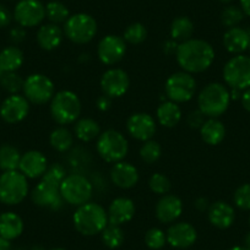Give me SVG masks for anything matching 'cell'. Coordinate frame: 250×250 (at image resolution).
Segmentation results:
<instances>
[{"label":"cell","mask_w":250,"mask_h":250,"mask_svg":"<svg viewBox=\"0 0 250 250\" xmlns=\"http://www.w3.org/2000/svg\"><path fill=\"white\" fill-rule=\"evenodd\" d=\"M228 250H249V249L245 247H240V245H235V247H232L230 249H228Z\"/></svg>","instance_id":"obj_55"},{"label":"cell","mask_w":250,"mask_h":250,"mask_svg":"<svg viewBox=\"0 0 250 250\" xmlns=\"http://www.w3.org/2000/svg\"><path fill=\"white\" fill-rule=\"evenodd\" d=\"M45 18L55 25L65 23L66 20L70 18V13L65 4L58 0H52L45 5Z\"/></svg>","instance_id":"obj_34"},{"label":"cell","mask_w":250,"mask_h":250,"mask_svg":"<svg viewBox=\"0 0 250 250\" xmlns=\"http://www.w3.org/2000/svg\"><path fill=\"white\" fill-rule=\"evenodd\" d=\"M96 107L101 112H107L112 107V98L108 97V96L102 95L96 100Z\"/></svg>","instance_id":"obj_46"},{"label":"cell","mask_w":250,"mask_h":250,"mask_svg":"<svg viewBox=\"0 0 250 250\" xmlns=\"http://www.w3.org/2000/svg\"><path fill=\"white\" fill-rule=\"evenodd\" d=\"M97 22L95 18L85 13L71 15L64 23V35L75 44L90 43L97 35Z\"/></svg>","instance_id":"obj_8"},{"label":"cell","mask_w":250,"mask_h":250,"mask_svg":"<svg viewBox=\"0 0 250 250\" xmlns=\"http://www.w3.org/2000/svg\"><path fill=\"white\" fill-rule=\"evenodd\" d=\"M23 64L22 50L15 45L4 48L0 52V69L4 73H13L18 71Z\"/></svg>","instance_id":"obj_30"},{"label":"cell","mask_w":250,"mask_h":250,"mask_svg":"<svg viewBox=\"0 0 250 250\" xmlns=\"http://www.w3.org/2000/svg\"><path fill=\"white\" fill-rule=\"evenodd\" d=\"M240 9L244 15L250 16V0H240Z\"/></svg>","instance_id":"obj_51"},{"label":"cell","mask_w":250,"mask_h":250,"mask_svg":"<svg viewBox=\"0 0 250 250\" xmlns=\"http://www.w3.org/2000/svg\"><path fill=\"white\" fill-rule=\"evenodd\" d=\"M10 37H11V41H13V42H15V43L22 42L26 37L25 28L21 27V26L13 28V30L10 31Z\"/></svg>","instance_id":"obj_47"},{"label":"cell","mask_w":250,"mask_h":250,"mask_svg":"<svg viewBox=\"0 0 250 250\" xmlns=\"http://www.w3.org/2000/svg\"><path fill=\"white\" fill-rule=\"evenodd\" d=\"M223 47L232 54H242L250 45V32L242 27L228 28L222 38Z\"/></svg>","instance_id":"obj_24"},{"label":"cell","mask_w":250,"mask_h":250,"mask_svg":"<svg viewBox=\"0 0 250 250\" xmlns=\"http://www.w3.org/2000/svg\"><path fill=\"white\" fill-rule=\"evenodd\" d=\"M62 38H64V31L59 27V25L52 22L41 26L36 36L38 45L47 52L57 49L62 44Z\"/></svg>","instance_id":"obj_25"},{"label":"cell","mask_w":250,"mask_h":250,"mask_svg":"<svg viewBox=\"0 0 250 250\" xmlns=\"http://www.w3.org/2000/svg\"><path fill=\"white\" fill-rule=\"evenodd\" d=\"M100 83L103 95L113 100L122 97L128 92L130 87V79L128 73L123 69L110 68L103 73Z\"/></svg>","instance_id":"obj_14"},{"label":"cell","mask_w":250,"mask_h":250,"mask_svg":"<svg viewBox=\"0 0 250 250\" xmlns=\"http://www.w3.org/2000/svg\"><path fill=\"white\" fill-rule=\"evenodd\" d=\"M211 204L208 203V200L206 198H198L194 203V208L199 211V212H204V211H208L210 208Z\"/></svg>","instance_id":"obj_48"},{"label":"cell","mask_w":250,"mask_h":250,"mask_svg":"<svg viewBox=\"0 0 250 250\" xmlns=\"http://www.w3.org/2000/svg\"><path fill=\"white\" fill-rule=\"evenodd\" d=\"M169 32L173 41L178 43L185 42V41L193 38L194 22L187 16H179L172 21Z\"/></svg>","instance_id":"obj_31"},{"label":"cell","mask_w":250,"mask_h":250,"mask_svg":"<svg viewBox=\"0 0 250 250\" xmlns=\"http://www.w3.org/2000/svg\"><path fill=\"white\" fill-rule=\"evenodd\" d=\"M229 93L230 100H239V98L242 97V91L237 90V88H232V90L229 91Z\"/></svg>","instance_id":"obj_53"},{"label":"cell","mask_w":250,"mask_h":250,"mask_svg":"<svg viewBox=\"0 0 250 250\" xmlns=\"http://www.w3.org/2000/svg\"><path fill=\"white\" fill-rule=\"evenodd\" d=\"M101 238H102V242L105 247L109 248V249H117L124 243L125 235L120 226L108 223L107 227L101 233Z\"/></svg>","instance_id":"obj_35"},{"label":"cell","mask_w":250,"mask_h":250,"mask_svg":"<svg viewBox=\"0 0 250 250\" xmlns=\"http://www.w3.org/2000/svg\"><path fill=\"white\" fill-rule=\"evenodd\" d=\"M107 213L109 225H125V223L130 222L135 216V204L131 199L120 196L110 203Z\"/></svg>","instance_id":"obj_21"},{"label":"cell","mask_w":250,"mask_h":250,"mask_svg":"<svg viewBox=\"0 0 250 250\" xmlns=\"http://www.w3.org/2000/svg\"><path fill=\"white\" fill-rule=\"evenodd\" d=\"M148 187H150L152 193L162 196L166 195V194H169L172 183H170L169 178L167 175L162 174V173H155L148 179Z\"/></svg>","instance_id":"obj_38"},{"label":"cell","mask_w":250,"mask_h":250,"mask_svg":"<svg viewBox=\"0 0 250 250\" xmlns=\"http://www.w3.org/2000/svg\"><path fill=\"white\" fill-rule=\"evenodd\" d=\"M30 113V102L19 93L10 95L0 104V117L9 124H16L25 119Z\"/></svg>","instance_id":"obj_17"},{"label":"cell","mask_w":250,"mask_h":250,"mask_svg":"<svg viewBox=\"0 0 250 250\" xmlns=\"http://www.w3.org/2000/svg\"><path fill=\"white\" fill-rule=\"evenodd\" d=\"M244 247L250 250V233H248L244 238Z\"/></svg>","instance_id":"obj_54"},{"label":"cell","mask_w":250,"mask_h":250,"mask_svg":"<svg viewBox=\"0 0 250 250\" xmlns=\"http://www.w3.org/2000/svg\"><path fill=\"white\" fill-rule=\"evenodd\" d=\"M0 250H11L10 240L5 239L1 235H0Z\"/></svg>","instance_id":"obj_52"},{"label":"cell","mask_w":250,"mask_h":250,"mask_svg":"<svg viewBox=\"0 0 250 250\" xmlns=\"http://www.w3.org/2000/svg\"><path fill=\"white\" fill-rule=\"evenodd\" d=\"M230 103V93L223 83H208L198 96V109L206 118H218L225 114Z\"/></svg>","instance_id":"obj_3"},{"label":"cell","mask_w":250,"mask_h":250,"mask_svg":"<svg viewBox=\"0 0 250 250\" xmlns=\"http://www.w3.org/2000/svg\"><path fill=\"white\" fill-rule=\"evenodd\" d=\"M244 19V13L240 8L234 5H229L221 14V22L225 27L232 28L237 27Z\"/></svg>","instance_id":"obj_39"},{"label":"cell","mask_w":250,"mask_h":250,"mask_svg":"<svg viewBox=\"0 0 250 250\" xmlns=\"http://www.w3.org/2000/svg\"><path fill=\"white\" fill-rule=\"evenodd\" d=\"M59 188V185L42 179L33 188L32 194H31L33 204L40 208L59 210L62 206V203H65L62 200Z\"/></svg>","instance_id":"obj_15"},{"label":"cell","mask_w":250,"mask_h":250,"mask_svg":"<svg viewBox=\"0 0 250 250\" xmlns=\"http://www.w3.org/2000/svg\"><path fill=\"white\" fill-rule=\"evenodd\" d=\"M48 168V160L42 152L36 150L27 151L21 156L19 170L27 179H37L42 178Z\"/></svg>","instance_id":"obj_20"},{"label":"cell","mask_w":250,"mask_h":250,"mask_svg":"<svg viewBox=\"0 0 250 250\" xmlns=\"http://www.w3.org/2000/svg\"><path fill=\"white\" fill-rule=\"evenodd\" d=\"M23 232V221L18 213L4 212L0 215V235L8 240H14Z\"/></svg>","instance_id":"obj_28"},{"label":"cell","mask_w":250,"mask_h":250,"mask_svg":"<svg viewBox=\"0 0 250 250\" xmlns=\"http://www.w3.org/2000/svg\"><path fill=\"white\" fill-rule=\"evenodd\" d=\"M125 53H126V42L120 36H104L98 42L97 57L104 65L112 66L118 64L125 57Z\"/></svg>","instance_id":"obj_13"},{"label":"cell","mask_w":250,"mask_h":250,"mask_svg":"<svg viewBox=\"0 0 250 250\" xmlns=\"http://www.w3.org/2000/svg\"><path fill=\"white\" fill-rule=\"evenodd\" d=\"M3 75H4V71L0 69V81H1V78H3Z\"/></svg>","instance_id":"obj_57"},{"label":"cell","mask_w":250,"mask_h":250,"mask_svg":"<svg viewBox=\"0 0 250 250\" xmlns=\"http://www.w3.org/2000/svg\"><path fill=\"white\" fill-rule=\"evenodd\" d=\"M96 150L102 160L114 165L126 157L129 152V144L120 131L108 129L101 133L97 138Z\"/></svg>","instance_id":"obj_5"},{"label":"cell","mask_w":250,"mask_h":250,"mask_svg":"<svg viewBox=\"0 0 250 250\" xmlns=\"http://www.w3.org/2000/svg\"><path fill=\"white\" fill-rule=\"evenodd\" d=\"M167 243L175 249H187L198 239L195 227L189 222H175L166 232Z\"/></svg>","instance_id":"obj_18"},{"label":"cell","mask_w":250,"mask_h":250,"mask_svg":"<svg viewBox=\"0 0 250 250\" xmlns=\"http://www.w3.org/2000/svg\"><path fill=\"white\" fill-rule=\"evenodd\" d=\"M145 243L150 249L160 250L167 244V235L161 228H151L146 232Z\"/></svg>","instance_id":"obj_41"},{"label":"cell","mask_w":250,"mask_h":250,"mask_svg":"<svg viewBox=\"0 0 250 250\" xmlns=\"http://www.w3.org/2000/svg\"><path fill=\"white\" fill-rule=\"evenodd\" d=\"M110 179L113 184L120 189H131L139 182V170L131 163L120 161L113 165L110 169Z\"/></svg>","instance_id":"obj_22"},{"label":"cell","mask_w":250,"mask_h":250,"mask_svg":"<svg viewBox=\"0 0 250 250\" xmlns=\"http://www.w3.org/2000/svg\"><path fill=\"white\" fill-rule=\"evenodd\" d=\"M223 80L230 88L245 91L250 88V57L237 54L223 66Z\"/></svg>","instance_id":"obj_10"},{"label":"cell","mask_w":250,"mask_h":250,"mask_svg":"<svg viewBox=\"0 0 250 250\" xmlns=\"http://www.w3.org/2000/svg\"><path fill=\"white\" fill-rule=\"evenodd\" d=\"M218 1H220V3H222V4H229L232 0H218Z\"/></svg>","instance_id":"obj_56"},{"label":"cell","mask_w":250,"mask_h":250,"mask_svg":"<svg viewBox=\"0 0 250 250\" xmlns=\"http://www.w3.org/2000/svg\"><path fill=\"white\" fill-rule=\"evenodd\" d=\"M249 226H250V215H249Z\"/></svg>","instance_id":"obj_59"},{"label":"cell","mask_w":250,"mask_h":250,"mask_svg":"<svg viewBox=\"0 0 250 250\" xmlns=\"http://www.w3.org/2000/svg\"><path fill=\"white\" fill-rule=\"evenodd\" d=\"M23 96L32 104L42 105L50 102L55 95L54 83L43 74H32L23 81Z\"/></svg>","instance_id":"obj_11"},{"label":"cell","mask_w":250,"mask_h":250,"mask_svg":"<svg viewBox=\"0 0 250 250\" xmlns=\"http://www.w3.org/2000/svg\"><path fill=\"white\" fill-rule=\"evenodd\" d=\"M14 16L11 15V13L9 11V9L5 5L0 4V28L8 27L11 23Z\"/></svg>","instance_id":"obj_45"},{"label":"cell","mask_w":250,"mask_h":250,"mask_svg":"<svg viewBox=\"0 0 250 250\" xmlns=\"http://www.w3.org/2000/svg\"><path fill=\"white\" fill-rule=\"evenodd\" d=\"M66 177V170L65 168L62 167L59 163H53V165L48 166L47 170L43 174L42 179L47 180V182L53 183V184L59 185L62 184V182L64 180V178Z\"/></svg>","instance_id":"obj_43"},{"label":"cell","mask_w":250,"mask_h":250,"mask_svg":"<svg viewBox=\"0 0 250 250\" xmlns=\"http://www.w3.org/2000/svg\"><path fill=\"white\" fill-rule=\"evenodd\" d=\"M199 130L204 143L210 146L220 145L226 138L225 124L217 118H208Z\"/></svg>","instance_id":"obj_26"},{"label":"cell","mask_w":250,"mask_h":250,"mask_svg":"<svg viewBox=\"0 0 250 250\" xmlns=\"http://www.w3.org/2000/svg\"><path fill=\"white\" fill-rule=\"evenodd\" d=\"M249 50H250V45H249Z\"/></svg>","instance_id":"obj_60"},{"label":"cell","mask_w":250,"mask_h":250,"mask_svg":"<svg viewBox=\"0 0 250 250\" xmlns=\"http://www.w3.org/2000/svg\"><path fill=\"white\" fill-rule=\"evenodd\" d=\"M13 16L21 27H36L45 19V5L40 0H20L15 5Z\"/></svg>","instance_id":"obj_12"},{"label":"cell","mask_w":250,"mask_h":250,"mask_svg":"<svg viewBox=\"0 0 250 250\" xmlns=\"http://www.w3.org/2000/svg\"><path fill=\"white\" fill-rule=\"evenodd\" d=\"M81 109L80 98L70 90L55 92L50 101V115L54 122L62 126L74 124L80 118Z\"/></svg>","instance_id":"obj_4"},{"label":"cell","mask_w":250,"mask_h":250,"mask_svg":"<svg viewBox=\"0 0 250 250\" xmlns=\"http://www.w3.org/2000/svg\"><path fill=\"white\" fill-rule=\"evenodd\" d=\"M74 133L75 136L83 143L97 140L101 134V126L92 118H81L74 123Z\"/></svg>","instance_id":"obj_29"},{"label":"cell","mask_w":250,"mask_h":250,"mask_svg":"<svg viewBox=\"0 0 250 250\" xmlns=\"http://www.w3.org/2000/svg\"><path fill=\"white\" fill-rule=\"evenodd\" d=\"M205 120L206 117L199 109L193 110V112L189 113V115H188L187 118L188 125H189L191 129H200L201 125L205 123Z\"/></svg>","instance_id":"obj_44"},{"label":"cell","mask_w":250,"mask_h":250,"mask_svg":"<svg viewBox=\"0 0 250 250\" xmlns=\"http://www.w3.org/2000/svg\"><path fill=\"white\" fill-rule=\"evenodd\" d=\"M196 80L193 74L178 71L166 80L165 95L168 101L174 103L189 102L195 96Z\"/></svg>","instance_id":"obj_9"},{"label":"cell","mask_w":250,"mask_h":250,"mask_svg":"<svg viewBox=\"0 0 250 250\" xmlns=\"http://www.w3.org/2000/svg\"><path fill=\"white\" fill-rule=\"evenodd\" d=\"M73 223L75 229L86 237L100 234L108 226V213L100 204L88 203L76 208L73 215Z\"/></svg>","instance_id":"obj_2"},{"label":"cell","mask_w":250,"mask_h":250,"mask_svg":"<svg viewBox=\"0 0 250 250\" xmlns=\"http://www.w3.org/2000/svg\"><path fill=\"white\" fill-rule=\"evenodd\" d=\"M50 250H66V249H64V248H53V249Z\"/></svg>","instance_id":"obj_58"},{"label":"cell","mask_w":250,"mask_h":250,"mask_svg":"<svg viewBox=\"0 0 250 250\" xmlns=\"http://www.w3.org/2000/svg\"><path fill=\"white\" fill-rule=\"evenodd\" d=\"M178 44H179V43L175 42V41H173V40L167 41L165 44V53H167V54H175Z\"/></svg>","instance_id":"obj_50"},{"label":"cell","mask_w":250,"mask_h":250,"mask_svg":"<svg viewBox=\"0 0 250 250\" xmlns=\"http://www.w3.org/2000/svg\"><path fill=\"white\" fill-rule=\"evenodd\" d=\"M157 130L155 118L148 113H134L126 120V131L131 138L139 141L151 140Z\"/></svg>","instance_id":"obj_16"},{"label":"cell","mask_w":250,"mask_h":250,"mask_svg":"<svg viewBox=\"0 0 250 250\" xmlns=\"http://www.w3.org/2000/svg\"><path fill=\"white\" fill-rule=\"evenodd\" d=\"M240 101H242V105L248 113H250V88L245 90L244 92L242 93V97H240Z\"/></svg>","instance_id":"obj_49"},{"label":"cell","mask_w":250,"mask_h":250,"mask_svg":"<svg viewBox=\"0 0 250 250\" xmlns=\"http://www.w3.org/2000/svg\"><path fill=\"white\" fill-rule=\"evenodd\" d=\"M49 144L58 152H66L74 145V135L66 126H58L50 133Z\"/></svg>","instance_id":"obj_32"},{"label":"cell","mask_w":250,"mask_h":250,"mask_svg":"<svg viewBox=\"0 0 250 250\" xmlns=\"http://www.w3.org/2000/svg\"><path fill=\"white\" fill-rule=\"evenodd\" d=\"M182 109L178 103L165 101L158 105L156 110V119L165 128H174L182 120Z\"/></svg>","instance_id":"obj_27"},{"label":"cell","mask_w":250,"mask_h":250,"mask_svg":"<svg viewBox=\"0 0 250 250\" xmlns=\"http://www.w3.org/2000/svg\"><path fill=\"white\" fill-rule=\"evenodd\" d=\"M23 79L19 75L16 71L13 73H4L1 81H0V86L9 92L10 95H15L19 93L23 87Z\"/></svg>","instance_id":"obj_40"},{"label":"cell","mask_w":250,"mask_h":250,"mask_svg":"<svg viewBox=\"0 0 250 250\" xmlns=\"http://www.w3.org/2000/svg\"><path fill=\"white\" fill-rule=\"evenodd\" d=\"M183 201L174 194H166L161 196L155 208L156 217L162 223H173L182 216Z\"/></svg>","instance_id":"obj_19"},{"label":"cell","mask_w":250,"mask_h":250,"mask_svg":"<svg viewBox=\"0 0 250 250\" xmlns=\"http://www.w3.org/2000/svg\"><path fill=\"white\" fill-rule=\"evenodd\" d=\"M208 217L211 225L218 229H227L234 223L235 211L226 201H215L208 210Z\"/></svg>","instance_id":"obj_23"},{"label":"cell","mask_w":250,"mask_h":250,"mask_svg":"<svg viewBox=\"0 0 250 250\" xmlns=\"http://www.w3.org/2000/svg\"><path fill=\"white\" fill-rule=\"evenodd\" d=\"M175 59L183 71L200 74L212 65L215 60V49L206 41L190 38L178 44Z\"/></svg>","instance_id":"obj_1"},{"label":"cell","mask_w":250,"mask_h":250,"mask_svg":"<svg viewBox=\"0 0 250 250\" xmlns=\"http://www.w3.org/2000/svg\"><path fill=\"white\" fill-rule=\"evenodd\" d=\"M161 155H162V147L157 141L152 140V139L145 141L140 148V158L148 165L157 162Z\"/></svg>","instance_id":"obj_37"},{"label":"cell","mask_w":250,"mask_h":250,"mask_svg":"<svg viewBox=\"0 0 250 250\" xmlns=\"http://www.w3.org/2000/svg\"><path fill=\"white\" fill-rule=\"evenodd\" d=\"M233 203L239 210L250 211V183L238 187L233 194Z\"/></svg>","instance_id":"obj_42"},{"label":"cell","mask_w":250,"mask_h":250,"mask_svg":"<svg viewBox=\"0 0 250 250\" xmlns=\"http://www.w3.org/2000/svg\"><path fill=\"white\" fill-rule=\"evenodd\" d=\"M21 153L15 146L3 145L0 147V169L3 172L19 170V165L21 161Z\"/></svg>","instance_id":"obj_33"},{"label":"cell","mask_w":250,"mask_h":250,"mask_svg":"<svg viewBox=\"0 0 250 250\" xmlns=\"http://www.w3.org/2000/svg\"><path fill=\"white\" fill-rule=\"evenodd\" d=\"M59 189L62 200L76 208L88 203L93 194L92 183L83 174L66 175Z\"/></svg>","instance_id":"obj_7"},{"label":"cell","mask_w":250,"mask_h":250,"mask_svg":"<svg viewBox=\"0 0 250 250\" xmlns=\"http://www.w3.org/2000/svg\"><path fill=\"white\" fill-rule=\"evenodd\" d=\"M123 38L125 42L130 43V44H141L147 38V30L143 23L134 22L125 28Z\"/></svg>","instance_id":"obj_36"},{"label":"cell","mask_w":250,"mask_h":250,"mask_svg":"<svg viewBox=\"0 0 250 250\" xmlns=\"http://www.w3.org/2000/svg\"><path fill=\"white\" fill-rule=\"evenodd\" d=\"M28 194L27 178L20 170L3 172L0 175V203L15 206L22 203Z\"/></svg>","instance_id":"obj_6"}]
</instances>
